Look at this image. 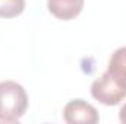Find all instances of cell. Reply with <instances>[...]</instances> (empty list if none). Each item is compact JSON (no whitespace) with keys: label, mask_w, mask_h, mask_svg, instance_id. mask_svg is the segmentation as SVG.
<instances>
[{"label":"cell","mask_w":126,"mask_h":124,"mask_svg":"<svg viewBox=\"0 0 126 124\" xmlns=\"http://www.w3.org/2000/svg\"><path fill=\"white\" fill-rule=\"evenodd\" d=\"M28 93L15 80L0 82V123H18L28 110Z\"/></svg>","instance_id":"6da1fadb"},{"label":"cell","mask_w":126,"mask_h":124,"mask_svg":"<svg viewBox=\"0 0 126 124\" xmlns=\"http://www.w3.org/2000/svg\"><path fill=\"white\" fill-rule=\"evenodd\" d=\"M91 95L103 105L113 107L126 98V85L106 70L98 79L93 82Z\"/></svg>","instance_id":"7a4b0ae2"},{"label":"cell","mask_w":126,"mask_h":124,"mask_svg":"<svg viewBox=\"0 0 126 124\" xmlns=\"http://www.w3.org/2000/svg\"><path fill=\"white\" fill-rule=\"evenodd\" d=\"M63 118L69 124H95L100 121V115L95 107L84 99H73L67 102L66 107L63 108Z\"/></svg>","instance_id":"3957f363"},{"label":"cell","mask_w":126,"mask_h":124,"mask_svg":"<svg viewBox=\"0 0 126 124\" xmlns=\"http://www.w3.org/2000/svg\"><path fill=\"white\" fill-rule=\"evenodd\" d=\"M84 3L85 0H47V7L54 18L72 21L82 12Z\"/></svg>","instance_id":"277c9868"},{"label":"cell","mask_w":126,"mask_h":124,"mask_svg":"<svg viewBox=\"0 0 126 124\" xmlns=\"http://www.w3.org/2000/svg\"><path fill=\"white\" fill-rule=\"evenodd\" d=\"M107 72L113 74L116 79H119L123 85H126V47L117 48L111 54L107 66Z\"/></svg>","instance_id":"5b68a950"},{"label":"cell","mask_w":126,"mask_h":124,"mask_svg":"<svg viewBox=\"0 0 126 124\" xmlns=\"http://www.w3.org/2000/svg\"><path fill=\"white\" fill-rule=\"evenodd\" d=\"M25 10V0H0V18H16Z\"/></svg>","instance_id":"8992f818"},{"label":"cell","mask_w":126,"mask_h":124,"mask_svg":"<svg viewBox=\"0 0 126 124\" xmlns=\"http://www.w3.org/2000/svg\"><path fill=\"white\" fill-rule=\"evenodd\" d=\"M119 120H120L122 123L126 124V104L120 108V111H119Z\"/></svg>","instance_id":"52a82bcc"}]
</instances>
